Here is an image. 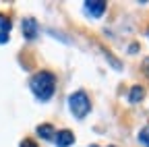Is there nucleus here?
<instances>
[{
	"label": "nucleus",
	"mask_w": 149,
	"mask_h": 147,
	"mask_svg": "<svg viewBox=\"0 0 149 147\" xmlns=\"http://www.w3.org/2000/svg\"><path fill=\"white\" fill-rule=\"evenodd\" d=\"M29 87L40 102H50L56 91V75L52 70H40L29 79Z\"/></svg>",
	"instance_id": "obj_1"
},
{
	"label": "nucleus",
	"mask_w": 149,
	"mask_h": 147,
	"mask_svg": "<svg viewBox=\"0 0 149 147\" xmlns=\"http://www.w3.org/2000/svg\"><path fill=\"white\" fill-rule=\"evenodd\" d=\"M68 110L77 120H83L91 112V100L83 89H79V91H74V93L68 95Z\"/></svg>",
	"instance_id": "obj_2"
},
{
	"label": "nucleus",
	"mask_w": 149,
	"mask_h": 147,
	"mask_svg": "<svg viewBox=\"0 0 149 147\" xmlns=\"http://www.w3.org/2000/svg\"><path fill=\"white\" fill-rule=\"evenodd\" d=\"M21 31H23V38L25 40H35L37 35H40V27H37V21L31 19V17H27V19L21 21Z\"/></svg>",
	"instance_id": "obj_3"
},
{
	"label": "nucleus",
	"mask_w": 149,
	"mask_h": 147,
	"mask_svg": "<svg viewBox=\"0 0 149 147\" xmlns=\"http://www.w3.org/2000/svg\"><path fill=\"white\" fill-rule=\"evenodd\" d=\"M106 8H108L106 0H87L85 2V10H87V15L93 17V19H100V17L106 13Z\"/></svg>",
	"instance_id": "obj_4"
},
{
	"label": "nucleus",
	"mask_w": 149,
	"mask_h": 147,
	"mask_svg": "<svg viewBox=\"0 0 149 147\" xmlns=\"http://www.w3.org/2000/svg\"><path fill=\"white\" fill-rule=\"evenodd\" d=\"M56 147H70L74 143V133L68 131V128H62V131H56Z\"/></svg>",
	"instance_id": "obj_5"
},
{
	"label": "nucleus",
	"mask_w": 149,
	"mask_h": 147,
	"mask_svg": "<svg viewBox=\"0 0 149 147\" xmlns=\"http://www.w3.org/2000/svg\"><path fill=\"white\" fill-rule=\"evenodd\" d=\"M35 133H37V137H42L44 141H54V139H56V128H54L50 122L40 124V126L35 128Z\"/></svg>",
	"instance_id": "obj_6"
},
{
	"label": "nucleus",
	"mask_w": 149,
	"mask_h": 147,
	"mask_svg": "<svg viewBox=\"0 0 149 147\" xmlns=\"http://www.w3.org/2000/svg\"><path fill=\"white\" fill-rule=\"evenodd\" d=\"M145 98V89L141 85H135V87H130V93H128V102L130 104H137Z\"/></svg>",
	"instance_id": "obj_7"
},
{
	"label": "nucleus",
	"mask_w": 149,
	"mask_h": 147,
	"mask_svg": "<svg viewBox=\"0 0 149 147\" xmlns=\"http://www.w3.org/2000/svg\"><path fill=\"white\" fill-rule=\"evenodd\" d=\"M10 27H13L10 19H8L6 15H2V13H0V31H4V33H8V31H10Z\"/></svg>",
	"instance_id": "obj_8"
},
{
	"label": "nucleus",
	"mask_w": 149,
	"mask_h": 147,
	"mask_svg": "<svg viewBox=\"0 0 149 147\" xmlns=\"http://www.w3.org/2000/svg\"><path fill=\"white\" fill-rule=\"evenodd\" d=\"M139 143H141L143 147H149V126H145L143 131L139 133Z\"/></svg>",
	"instance_id": "obj_9"
},
{
	"label": "nucleus",
	"mask_w": 149,
	"mask_h": 147,
	"mask_svg": "<svg viewBox=\"0 0 149 147\" xmlns=\"http://www.w3.org/2000/svg\"><path fill=\"white\" fill-rule=\"evenodd\" d=\"M21 147H37V143L31 141V139H23V141H21Z\"/></svg>",
	"instance_id": "obj_10"
},
{
	"label": "nucleus",
	"mask_w": 149,
	"mask_h": 147,
	"mask_svg": "<svg viewBox=\"0 0 149 147\" xmlns=\"http://www.w3.org/2000/svg\"><path fill=\"white\" fill-rule=\"evenodd\" d=\"M143 72H145L147 77H149V56H147V58L143 60Z\"/></svg>",
	"instance_id": "obj_11"
},
{
	"label": "nucleus",
	"mask_w": 149,
	"mask_h": 147,
	"mask_svg": "<svg viewBox=\"0 0 149 147\" xmlns=\"http://www.w3.org/2000/svg\"><path fill=\"white\" fill-rule=\"evenodd\" d=\"M6 42H8V33L0 31V44H6Z\"/></svg>",
	"instance_id": "obj_12"
},
{
	"label": "nucleus",
	"mask_w": 149,
	"mask_h": 147,
	"mask_svg": "<svg viewBox=\"0 0 149 147\" xmlns=\"http://www.w3.org/2000/svg\"><path fill=\"white\" fill-rule=\"evenodd\" d=\"M89 147H97V145H89ZM108 147H114V145H108Z\"/></svg>",
	"instance_id": "obj_13"
},
{
	"label": "nucleus",
	"mask_w": 149,
	"mask_h": 147,
	"mask_svg": "<svg viewBox=\"0 0 149 147\" xmlns=\"http://www.w3.org/2000/svg\"><path fill=\"white\" fill-rule=\"evenodd\" d=\"M147 35H149V29H147Z\"/></svg>",
	"instance_id": "obj_14"
}]
</instances>
